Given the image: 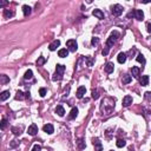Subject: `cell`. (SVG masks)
<instances>
[{
	"instance_id": "cell-14",
	"label": "cell",
	"mask_w": 151,
	"mask_h": 151,
	"mask_svg": "<svg viewBox=\"0 0 151 151\" xmlns=\"http://www.w3.org/2000/svg\"><path fill=\"white\" fill-rule=\"evenodd\" d=\"M56 113H57L58 116H60V117H63V116L65 115V110H64L63 105H58V106L56 107Z\"/></svg>"
},
{
	"instance_id": "cell-16",
	"label": "cell",
	"mask_w": 151,
	"mask_h": 151,
	"mask_svg": "<svg viewBox=\"0 0 151 151\" xmlns=\"http://www.w3.org/2000/svg\"><path fill=\"white\" fill-rule=\"evenodd\" d=\"M31 9L32 8L28 6V5H24V6H22V12H24V15H25V17H28V15L31 14Z\"/></svg>"
},
{
	"instance_id": "cell-11",
	"label": "cell",
	"mask_w": 151,
	"mask_h": 151,
	"mask_svg": "<svg viewBox=\"0 0 151 151\" xmlns=\"http://www.w3.org/2000/svg\"><path fill=\"white\" fill-rule=\"evenodd\" d=\"M104 70H105L106 73H112L113 70H115V65H113L112 63H106L105 66H104Z\"/></svg>"
},
{
	"instance_id": "cell-25",
	"label": "cell",
	"mask_w": 151,
	"mask_h": 151,
	"mask_svg": "<svg viewBox=\"0 0 151 151\" xmlns=\"http://www.w3.org/2000/svg\"><path fill=\"white\" fill-rule=\"evenodd\" d=\"M131 80H132V77L131 76L125 75L123 77V84H129V83H131Z\"/></svg>"
},
{
	"instance_id": "cell-2",
	"label": "cell",
	"mask_w": 151,
	"mask_h": 151,
	"mask_svg": "<svg viewBox=\"0 0 151 151\" xmlns=\"http://www.w3.org/2000/svg\"><path fill=\"white\" fill-rule=\"evenodd\" d=\"M66 46L69 47V51H71V52H76L77 49H78V44H77V41L75 39H70L66 41Z\"/></svg>"
},
{
	"instance_id": "cell-12",
	"label": "cell",
	"mask_w": 151,
	"mask_h": 151,
	"mask_svg": "<svg viewBox=\"0 0 151 151\" xmlns=\"http://www.w3.org/2000/svg\"><path fill=\"white\" fill-rule=\"evenodd\" d=\"M117 60H118L119 64H124V63L126 62V54H125L124 52H120V53L118 54V57H117Z\"/></svg>"
},
{
	"instance_id": "cell-21",
	"label": "cell",
	"mask_w": 151,
	"mask_h": 151,
	"mask_svg": "<svg viewBox=\"0 0 151 151\" xmlns=\"http://www.w3.org/2000/svg\"><path fill=\"white\" fill-rule=\"evenodd\" d=\"M139 72H141V70H139L137 66H133L132 69H131V73H132V76L133 77H136V78L139 76Z\"/></svg>"
},
{
	"instance_id": "cell-29",
	"label": "cell",
	"mask_w": 151,
	"mask_h": 151,
	"mask_svg": "<svg viewBox=\"0 0 151 151\" xmlns=\"http://www.w3.org/2000/svg\"><path fill=\"white\" fill-rule=\"evenodd\" d=\"M45 62H46V59L44 57H39L38 58V60H37V65L38 66H41V65H44Z\"/></svg>"
},
{
	"instance_id": "cell-23",
	"label": "cell",
	"mask_w": 151,
	"mask_h": 151,
	"mask_svg": "<svg viewBox=\"0 0 151 151\" xmlns=\"http://www.w3.org/2000/svg\"><path fill=\"white\" fill-rule=\"evenodd\" d=\"M32 77H33V72H32V70H27L26 72H25V75H24V79H31Z\"/></svg>"
},
{
	"instance_id": "cell-20",
	"label": "cell",
	"mask_w": 151,
	"mask_h": 151,
	"mask_svg": "<svg viewBox=\"0 0 151 151\" xmlns=\"http://www.w3.org/2000/svg\"><path fill=\"white\" fill-rule=\"evenodd\" d=\"M65 71V66L62 65V64H57V66H56V72L59 73V75H63Z\"/></svg>"
},
{
	"instance_id": "cell-42",
	"label": "cell",
	"mask_w": 151,
	"mask_h": 151,
	"mask_svg": "<svg viewBox=\"0 0 151 151\" xmlns=\"http://www.w3.org/2000/svg\"><path fill=\"white\" fill-rule=\"evenodd\" d=\"M7 4H8V1H0V7H4Z\"/></svg>"
},
{
	"instance_id": "cell-31",
	"label": "cell",
	"mask_w": 151,
	"mask_h": 151,
	"mask_svg": "<svg viewBox=\"0 0 151 151\" xmlns=\"http://www.w3.org/2000/svg\"><path fill=\"white\" fill-rule=\"evenodd\" d=\"M85 60H86L87 66H92V65H93V59L91 57H85Z\"/></svg>"
},
{
	"instance_id": "cell-41",
	"label": "cell",
	"mask_w": 151,
	"mask_h": 151,
	"mask_svg": "<svg viewBox=\"0 0 151 151\" xmlns=\"http://www.w3.org/2000/svg\"><path fill=\"white\" fill-rule=\"evenodd\" d=\"M147 30H148L149 33H151V24H150V22H148V24H147Z\"/></svg>"
},
{
	"instance_id": "cell-28",
	"label": "cell",
	"mask_w": 151,
	"mask_h": 151,
	"mask_svg": "<svg viewBox=\"0 0 151 151\" xmlns=\"http://www.w3.org/2000/svg\"><path fill=\"white\" fill-rule=\"evenodd\" d=\"M116 145H117L118 148H124L125 145H126V142H125L124 139H118L117 143H116Z\"/></svg>"
},
{
	"instance_id": "cell-35",
	"label": "cell",
	"mask_w": 151,
	"mask_h": 151,
	"mask_svg": "<svg viewBox=\"0 0 151 151\" xmlns=\"http://www.w3.org/2000/svg\"><path fill=\"white\" fill-rule=\"evenodd\" d=\"M92 98H93V99H98V98H99V94H98L97 90H92Z\"/></svg>"
},
{
	"instance_id": "cell-40",
	"label": "cell",
	"mask_w": 151,
	"mask_h": 151,
	"mask_svg": "<svg viewBox=\"0 0 151 151\" xmlns=\"http://www.w3.org/2000/svg\"><path fill=\"white\" fill-rule=\"evenodd\" d=\"M102 54H103V56H107V54H109V47H105V49L103 50Z\"/></svg>"
},
{
	"instance_id": "cell-26",
	"label": "cell",
	"mask_w": 151,
	"mask_h": 151,
	"mask_svg": "<svg viewBox=\"0 0 151 151\" xmlns=\"http://www.w3.org/2000/svg\"><path fill=\"white\" fill-rule=\"evenodd\" d=\"M136 60H137L138 63H141V64H143V65H144V64H145V58H144V56H143V54H137V58H136Z\"/></svg>"
},
{
	"instance_id": "cell-8",
	"label": "cell",
	"mask_w": 151,
	"mask_h": 151,
	"mask_svg": "<svg viewBox=\"0 0 151 151\" xmlns=\"http://www.w3.org/2000/svg\"><path fill=\"white\" fill-rule=\"evenodd\" d=\"M43 130H44V132H46L47 135H52V133L54 132V128L52 124H45Z\"/></svg>"
},
{
	"instance_id": "cell-33",
	"label": "cell",
	"mask_w": 151,
	"mask_h": 151,
	"mask_svg": "<svg viewBox=\"0 0 151 151\" xmlns=\"http://www.w3.org/2000/svg\"><path fill=\"white\" fill-rule=\"evenodd\" d=\"M6 126H7V120L5 119V118H2V119H1V124H0V128H1V130H5V129H6Z\"/></svg>"
},
{
	"instance_id": "cell-9",
	"label": "cell",
	"mask_w": 151,
	"mask_h": 151,
	"mask_svg": "<svg viewBox=\"0 0 151 151\" xmlns=\"http://www.w3.org/2000/svg\"><path fill=\"white\" fill-rule=\"evenodd\" d=\"M93 147H94V151H103L102 142H100L98 138L93 139Z\"/></svg>"
},
{
	"instance_id": "cell-7",
	"label": "cell",
	"mask_w": 151,
	"mask_h": 151,
	"mask_svg": "<svg viewBox=\"0 0 151 151\" xmlns=\"http://www.w3.org/2000/svg\"><path fill=\"white\" fill-rule=\"evenodd\" d=\"M85 93H86V87L85 86H79L78 90H77V98L81 99L85 96Z\"/></svg>"
},
{
	"instance_id": "cell-13",
	"label": "cell",
	"mask_w": 151,
	"mask_h": 151,
	"mask_svg": "<svg viewBox=\"0 0 151 151\" xmlns=\"http://www.w3.org/2000/svg\"><path fill=\"white\" fill-rule=\"evenodd\" d=\"M58 56L60 58H65L69 56V50L67 49H60L59 51H58Z\"/></svg>"
},
{
	"instance_id": "cell-5",
	"label": "cell",
	"mask_w": 151,
	"mask_h": 151,
	"mask_svg": "<svg viewBox=\"0 0 151 151\" xmlns=\"http://www.w3.org/2000/svg\"><path fill=\"white\" fill-rule=\"evenodd\" d=\"M133 17L137 20H143L144 19V12H143L142 9H135L133 11Z\"/></svg>"
},
{
	"instance_id": "cell-18",
	"label": "cell",
	"mask_w": 151,
	"mask_h": 151,
	"mask_svg": "<svg viewBox=\"0 0 151 151\" xmlns=\"http://www.w3.org/2000/svg\"><path fill=\"white\" fill-rule=\"evenodd\" d=\"M94 17H97L98 19H104V13H103L100 9H93V12H92Z\"/></svg>"
},
{
	"instance_id": "cell-10",
	"label": "cell",
	"mask_w": 151,
	"mask_h": 151,
	"mask_svg": "<svg viewBox=\"0 0 151 151\" xmlns=\"http://www.w3.org/2000/svg\"><path fill=\"white\" fill-rule=\"evenodd\" d=\"M132 104V97L131 96H125L123 98V106L124 107H128Z\"/></svg>"
},
{
	"instance_id": "cell-32",
	"label": "cell",
	"mask_w": 151,
	"mask_h": 151,
	"mask_svg": "<svg viewBox=\"0 0 151 151\" xmlns=\"http://www.w3.org/2000/svg\"><path fill=\"white\" fill-rule=\"evenodd\" d=\"M77 143H78V147H79L80 150H83V149H85V147H86V145H85V142L83 141V139H79V141H78Z\"/></svg>"
},
{
	"instance_id": "cell-4",
	"label": "cell",
	"mask_w": 151,
	"mask_h": 151,
	"mask_svg": "<svg viewBox=\"0 0 151 151\" xmlns=\"http://www.w3.org/2000/svg\"><path fill=\"white\" fill-rule=\"evenodd\" d=\"M37 132H38V126L36 124H31L28 126V130H27V133L31 135V136H36Z\"/></svg>"
},
{
	"instance_id": "cell-1",
	"label": "cell",
	"mask_w": 151,
	"mask_h": 151,
	"mask_svg": "<svg viewBox=\"0 0 151 151\" xmlns=\"http://www.w3.org/2000/svg\"><path fill=\"white\" fill-rule=\"evenodd\" d=\"M119 38V32L118 31H112L111 34H110V37L107 38V41H106V47H111V46H113V44L116 43V40Z\"/></svg>"
},
{
	"instance_id": "cell-39",
	"label": "cell",
	"mask_w": 151,
	"mask_h": 151,
	"mask_svg": "<svg viewBox=\"0 0 151 151\" xmlns=\"http://www.w3.org/2000/svg\"><path fill=\"white\" fill-rule=\"evenodd\" d=\"M19 145V142H17V141H12V143H11V145L9 147L11 148H15V147H18Z\"/></svg>"
},
{
	"instance_id": "cell-15",
	"label": "cell",
	"mask_w": 151,
	"mask_h": 151,
	"mask_svg": "<svg viewBox=\"0 0 151 151\" xmlns=\"http://www.w3.org/2000/svg\"><path fill=\"white\" fill-rule=\"evenodd\" d=\"M7 98H9V91H8V90L2 91V92H1V94H0V100H1V102H5Z\"/></svg>"
},
{
	"instance_id": "cell-17",
	"label": "cell",
	"mask_w": 151,
	"mask_h": 151,
	"mask_svg": "<svg viewBox=\"0 0 151 151\" xmlns=\"http://www.w3.org/2000/svg\"><path fill=\"white\" fill-rule=\"evenodd\" d=\"M139 83L142 86H147L149 84V76H142V78L139 79Z\"/></svg>"
},
{
	"instance_id": "cell-6",
	"label": "cell",
	"mask_w": 151,
	"mask_h": 151,
	"mask_svg": "<svg viewBox=\"0 0 151 151\" xmlns=\"http://www.w3.org/2000/svg\"><path fill=\"white\" fill-rule=\"evenodd\" d=\"M59 46H60V40L56 39L49 45V50H50V51H56L57 47H59Z\"/></svg>"
},
{
	"instance_id": "cell-37",
	"label": "cell",
	"mask_w": 151,
	"mask_h": 151,
	"mask_svg": "<svg viewBox=\"0 0 151 151\" xmlns=\"http://www.w3.org/2000/svg\"><path fill=\"white\" fill-rule=\"evenodd\" d=\"M39 94H40V97H45V96H46V89L41 87V89L39 90Z\"/></svg>"
},
{
	"instance_id": "cell-38",
	"label": "cell",
	"mask_w": 151,
	"mask_h": 151,
	"mask_svg": "<svg viewBox=\"0 0 151 151\" xmlns=\"http://www.w3.org/2000/svg\"><path fill=\"white\" fill-rule=\"evenodd\" d=\"M98 43H99V39H98L97 37H93L92 40H91V44H92V45H97Z\"/></svg>"
},
{
	"instance_id": "cell-19",
	"label": "cell",
	"mask_w": 151,
	"mask_h": 151,
	"mask_svg": "<svg viewBox=\"0 0 151 151\" xmlns=\"http://www.w3.org/2000/svg\"><path fill=\"white\" fill-rule=\"evenodd\" d=\"M77 116H78V109H77V107H72V110H71V112H70L69 118H70V119H75Z\"/></svg>"
},
{
	"instance_id": "cell-36",
	"label": "cell",
	"mask_w": 151,
	"mask_h": 151,
	"mask_svg": "<svg viewBox=\"0 0 151 151\" xmlns=\"http://www.w3.org/2000/svg\"><path fill=\"white\" fill-rule=\"evenodd\" d=\"M32 151H41V147L39 144H34L33 148H32Z\"/></svg>"
},
{
	"instance_id": "cell-34",
	"label": "cell",
	"mask_w": 151,
	"mask_h": 151,
	"mask_svg": "<svg viewBox=\"0 0 151 151\" xmlns=\"http://www.w3.org/2000/svg\"><path fill=\"white\" fill-rule=\"evenodd\" d=\"M144 98L147 99L148 102H151V91H147V92L144 93Z\"/></svg>"
},
{
	"instance_id": "cell-43",
	"label": "cell",
	"mask_w": 151,
	"mask_h": 151,
	"mask_svg": "<svg viewBox=\"0 0 151 151\" xmlns=\"http://www.w3.org/2000/svg\"><path fill=\"white\" fill-rule=\"evenodd\" d=\"M25 94H26V96H25V97H26V98H28V99L31 98V96H30V94H31V93H30V92H26V93H25Z\"/></svg>"
},
{
	"instance_id": "cell-24",
	"label": "cell",
	"mask_w": 151,
	"mask_h": 151,
	"mask_svg": "<svg viewBox=\"0 0 151 151\" xmlns=\"http://www.w3.org/2000/svg\"><path fill=\"white\" fill-rule=\"evenodd\" d=\"M7 83H9V78L7 77V76L2 75V76H1V79H0V84L5 85V84H7Z\"/></svg>"
},
{
	"instance_id": "cell-27",
	"label": "cell",
	"mask_w": 151,
	"mask_h": 151,
	"mask_svg": "<svg viewBox=\"0 0 151 151\" xmlns=\"http://www.w3.org/2000/svg\"><path fill=\"white\" fill-rule=\"evenodd\" d=\"M62 79H63V75H59L57 72L52 76V80H53V81H59V80H62Z\"/></svg>"
},
{
	"instance_id": "cell-22",
	"label": "cell",
	"mask_w": 151,
	"mask_h": 151,
	"mask_svg": "<svg viewBox=\"0 0 151 151\" xmlns=\"http://www.w3.org/2000/svg\"><path fill=\"white\" fill-rule=\"evenodd\" d=\"M13 15H14V12L8 11V9H4V17L6 19H9L11 17H13Z\"/></svg>"
},
{
	"instance_id": "cell-30",
	"label": "cell",
	"mask_w": 151,
	"mask_h": 151,
	"mask_svg": "<svg viewBox=\"0 0 151 151\" xmlns=\"http://www.w3.org/2000/svg\"><path fill=\"white\" fill-rule=\"evenodd\" d=\"M15 99H17V100L24 99V92H22V91H18V92H17V96H15Z\"/></svg>"
},
{
	"instance_id": "cell-3",
	"label": "cell",
	"mask_w": 151,
	"mask_h": 151,
	"mask_svg": "<svg viewBox=\"0 0 151 151\" xmlns=\"http://www.w3.org/2000/svg\"><path fill=\"white\" fill-rule=\"evenodd\" d=\"M111 12L113 15H116V17H119L120 14L123 13V7L120 6L119 4H116L112 6V8H111Z\"/></svg>"
}]
</instances>
